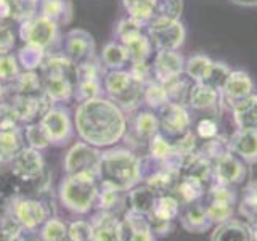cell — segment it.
Segmentation results:
<instances>
[{
	"mask_svg": "<svg viewBox=\"0 0 257 241\" xmlns=\"http://www.w3.org/2000/svg\"><path fill=\"white\" fill-rule=\"evenodd\" d=\"M74 131L80 140L92 147L111 148L124 139L127 116L112 100L96 96L77 104L74 111Z\"/></svg>",
	"mask_w": 257,
	"mask_h": 241,
	"instance_id": "cell-1",
	"label": "cell"
},
{
	"mask_svg": "<svg viewBox=\"0 0 257 241\" xmlns=\"http://www.w3.org/2000/svg\"><path fill=\"white\" fill-rule=\"evenodd\" d=\"M143 182L142 156L131 148H108L101 151L100 185L119 191H131Z\"/></svg>",
	"mask_w": 257,
	"mask_h": 241,
	"instance_id": "cell-2",
	"label": "cell"
},
{
	"mask_svg": "<svg viewBox=\"0 0 257 241\" xmlns=\"http://www.w3.org/2000/svg\"><path fill=\"white\" fill-rule=\"evenodd\" d=\"M42 77L44 93L55 103H64L74 98L76 64L64 53L48 55L39 69Z\"/></svg>",
	"mask_w": 257,
	"mask_h": 241,
	"instance_id": "cell-3",
	"label": "cell"
},
{
	"mask_svg": "<svg viewBox=\"0 0 257 241\" xmlns=\"http://www.w3.org/2000/svg\"><path fill=\"white\" fill-rule=\"evenodd\" d=\"M100 191V179L92 174L66 175L60 183V203L72 214H88L96 204Z\"/></svg>",
	"mask_w": 257,
	"mask_h": 241,
	"instance_id": "cell-4",
	"label": "cell"
},
{
	"mask_svg": "<svg viewBox=\"0 0 257 241\" xmlns=\"http://www.w3.org/2000/svg\"><path fill=\"white\" fill-rule=\"evenodd\" d=\"M145 85L137 82L125 69L106 71L103 76V90L124 112H135L143 104Z\"/></svg>",
	"mask_w": 257,
	"mask_h": 241,
	"instance_id": "cell-5",
	"label": "cell"
},
{
	"mask_svg": "<svg viewBox=\"0 0 257 241\" xmlns=\"http://www.w3.org/2000/svg\"><path fill=\"white\" fill-rule=\"evenodd\" d=\"M180 164L179 158H169L164 161H155L148 156L142 158L143 166V182L150 187L158 196L171 195L175 191L177 183L180 179Z\"/></svg>",
	"mask_w": 257,
	"mask_h": 241,
	"instance_id": "cell-6",
	"label": "cell"
},
{
	"mask_svg": "<svg viewBox=\"0 0 257 241\" xmlns=\"http://www.w3.org/2000/svg\"><path fill=\"white\" fill-rule=\"evenodd\" d=\"M116 39L120 42L128 53L131 63L148 61L155 52L151 40L147 34V26L131 16L120 20L116 26Z\"/></svg>",
	"mask_w": 257,
	"mask_h": 241,
	"instance_id": "cell-7",
	"label": "cell"
},
{
	"mask_svg": "<svg viewBox=\"0 0 257 241\" xmlns=\"http://www.w3.org/2000/svg\"><path fill=\"white\" fill-rule=\"evenodd\" d=\"M8 214L21 225L24 231H39L48 217L53 215V207L48 196H21L12 204Z\"/></svg>",
	"mask_w": 257,
	"mask_h": 241,
	"instance_id": "cell-8",
	"label": "cell"
},
{
	"mask_svg": "<svg viewBox=\"0 0 257 241\" xmlns=\"http://www.w3.org/2000/svg\"><path fill=\"white\" fill-rule=\"evenodd\" d=\"M203 203L206 206L209 219L215 227L222 222L230 220L235 215V206H238V193L233 187L214 182L212 185H209Z\"/></svg>",
	"mask_w": 257,
	"mask_h": 241,
	"instance_id": "cell-9",
	"label": "cell"
},
{
	"mask_svg": "<svg viewBox=\"0 0 257 241\" xmlns=\"http://www.w3.org/2000/svg\"><path fill=\"white\" fill-rule=\"evenodd\" d=\"M101 151L85 142H76L68 150L63 161V169L66 175L76 174H92L100 179Z\"/></svg>",
	"mask_w": 257,
	"mask_h": 241,
	"instance_id": "cell-10",
	"label": "cell"
},
{
	"mask_svg": "<svg viewBox=\"0 0 257 241\" xmlns=\"http://www.w3.org/2000/svg\"><path fill=\"white\" fill-rule=\"evenodd\" d=\"M147 34L155 52L179 50L183 45L187 32L180 20H155L147 24Z\"/></svg>",
	"mask_w": 257,
	"mask_h": 241,
	"instance_id": "cell-11",
	"label": "cell"
},
{
	"mask_svg": "<svg viewBox=\"0 0 257 241\" xmlns=\"http://www.w3.org/2000/svg\"><path fill=\"white\" fill-rule=\"evenodd\" d=\"M20 37L23 42L36 44L39 47L52 48L60 40V28L42 15H34L20 23Z\"/></svg>",
	"mask_w": 257,
	"mask_h": 241,
	"instance_id": "cell-12",
	"label": "cell"
},
{
	"mask_svg": "<svg viewBox=\"0 0 257 241\" xmlns=\"http://www.w3.org/2000/svg\"><path fill=\"white\" fill-rule=\"evenodd\" d=\"M182 203L174 193L171 195H161L156 198L155 207L147 217L153 231L156 236H166L175 228V222L180 217Z\"/></svg>",
	"mask_w": 257,
	"mask_h": 241,
	"instance_id": "cell-13",
	"label": "cell"
},
{
	"mask_svg": "<svg viewBox=\"0 0 257 241\" xmlns=\"http://www.w3.org/2000/svg\"><path fill=\"white\" fill-rule=\"evenodd\" d=\"M156 114L159 119V132L171 142L185 135L193 127L188 108L182 106V104L169 101L158 109Z\"/></svg>",
	"mask_w": 257,
	"mask_h": 241,
	"instance_id": "cell-14",
	"label": "cell"
},
{
	"mask_svg": "<svg viewBox=\"0 0 257 241\" xmlns=\"http://www.w3.org/2000/svg\"><path fill=\"white\" fill-rule=\"evenodd\" d=\"M50 139L52 145H63L66 143L74 132V120L66 108L63 106H52L39 120Z\"/></svg>",
	"mask_w": 257,
	"mask_h": 241,
	"instance_id": "cell-15",
	"label": "cell"
},
{
	"mask_svg": "<svg viewBox=\"0 0 257 241\" xmlns=\"http://www.w3.org/2000/svg\"><path fill=\"white\" fill-rule=\"evenodd\" d=\"M247 166L249 164L231 151L225 153L214 161V182L233 188L243 185L247 179Z\"/></svg>",
	"mask_w": 257,
	"mask_h": 241,
	"instance_id": "cell-16",
	"label": "cell"
},
{
	"mask_svg": "<svg viewBox=\"0 0 257 241\" xmlns=\"http://www.w3.org/2000/svg\"><path fill=\"white\" fill-rule=\"evenodd\" d=\"M159 134V119L158 114L153 111H135V116L132 117L131 127L127 126V132L124 139L127 143L131 142V150L134 151L135 147L148 148V142Z\"/></svg>",
	"mask_w": 257,
	"mask_h": 241,
	"instance_id": "cell-17",
	"label": "cell"
},
{
	"mask_svg": "<svg viewBox=\"0 0 257 241\" xmlns=\"http://www.w3.org/2000/svg\"><path fill=\"white\" fill-rule=\"evenodd\" d=\"M7 101H10V104L21 120V124H26V126L40 120V117L53 106V101L48 98L45 93L37 95V96L12 95V96H8Z\"/></svg>",
	"mask_w": 257,
	"mask_h": 241,
	"instance_id": "cell-18",
	"label": "cell"
},
{
	"mask_svg": "<svg viewBox=\"0 0 257 241\" xmlns=\"http://www.w3.org/2000/svg\"><path fill=\"white\" fill-rule=\"evenodd\" d=\"M64 55L74 63L80 64L95 58V40L85 29H71L64 34Z\"/></svg>",
	"mask_w": 257,
	"mask_h": 241,
	"instance_id": "cell-19",
	"label": "cell"
},
{
	"mask_svg": "<svg viewBox=\"0 0 257 241\" xmlns=\"http://www.w3.org/2000/svg\"><path fill=\"white\" fill-rule=\"evenodd\" d=\"M119 241H156V235L147 217L125 211L119 222Z\"/></svg>",
	"mask_w": 257,
	"mask_h": 241,
	"instance_id": "cell-20",
	"label": "cell"
},
{
	"mask_svg": "<svg viewBox=\"0 0 257 241\" xmlns=\"http://www.w3.org/2000/svg\"><path fill=\"white\" fill-rule=\"evenodd\" d=\"M254 93V82L246 71H231L227 77L223 88L220 90L222 103L231 109L238 101L247 98Z\"/></svg>",
	"mask_w": 257,
	"mask_h": 241,
	"instance_id": "cell-21",
	"label": "cell"
},
{
	"mask_svg": "<svg viewBox=\"0 0 257 241\" xmlns=\"http://www.w3.org/2000/svg\"><path fill=\"white\" fill-rule=\"evenodd\" d=\"M21 196H26V193L12 172L10 163H0V217L10 212L12 204Z\"/></svg>",
	"mask_w": 257,
	"mask_h": 241,
	"instance_id": "cell-22",
	"label": "cell"
},
{
	"mask_svg": "<svg viewBox=\"0 0 257 241\" xmlns=\"http://www.w3.org/2000/svg\"><path fill=\"white\" fill-rule=\"evenodd\" d=\"M153 64V74L158 82L164 84L171 77L185 72V58L179 50L156 52Z\"/></svg>",
	"mask_w": 257,
	"mask_h": 241,
	"instance_id": "cell-23",
	"label": "cell"
},
{
	"mask_svg": "<svg viewBox=\"0 0 257 241\" xmlns=\"http://www.w3.org/2000/svg\"><path fill=\"white\" fill-rule=\"evenodd\" d=\"M180 227L188 233H206L214 228V223L206 212V206L203 201L182 206L180 212Z\"/></svg>",
	"mask_w": 257,
	"mask_h": 241,
	"instance_id": "cell-24",
	"label": "cell"
},
{
	"mask_svg": "<svg viewBox=\"0 0 257 241\" xmlns=\"http://www.w3.org/2000/svg\"><path fill=\"white\" fill-rule=\"evenodd\" d=\"M220 104H222V95L219 90H214V88L199 82L195 84L190 95L188 108H191L193 111L209 112V116H217L219 114Z\"/></svg>",
	"mask_w": 257,
	"mask_h": 241,
	"instance_id": "cell-25",
	"label": "cell"
},
{
	"mask_svg": "<svg viewBox=\"0 0 257 241\" xmlns=\"http://www.w3.org/2000/svg\"><path fill=\"white\" fill-rule=\"evenodd\" d=\"M120 215L109 211H96L90 217L92 241H119Z\"/></svg>",
	"mask_w": 257,
	"mask_h": 241,
	"instance_id": "cell-26",
	"label": "cell"
},
{
	"mask_svg": "<svg viewBox=\"0 0 257 241\" xmlns=\"http://www.w3.org/2000/svg\"><path fill=\"white\" fill-rule=\"evenodd\" d=\"M228 147L233 155L246 164L257 163V131H236L228 137Z\"/></svg>",
	"mask_w": 257,
	"mask_h": 241,
	"instance_id": "cell-27",
	"label": "cell"
},
{
	"mask_svg": "<svg viewBox=\"0 0 257 241\" xmlns=\"http://www.w3.org/2000/svg\"><path fill=\"white\" fill-rule=\"evenodd\" d=\"M211 241H252L251 225L246 220L231 219L215 225Z\"/></svg>",
	"mask_w": 257,
	"mask_h": 241,
	"instance_id": "cell-28",
	"label": "cell"
},
{
	"mask_svg": "<svg viewBox=\"0 0 257 241\" xmlns=\"http://www.w3.org/2000/svg\"><path fill=\"white\" fill-rule=\"evenodd\" d=\"M39 15L53 21L56 26H68L74 16L71 0H39Z\"/></svg>",
	"mask_w": 257,
	"mask_h": 241,
	"instance_id": "cell-29",
	"label": "cell"
},
{
	"mask_svg": "<svg viewBox=\"0 0 257 241\" xmlns=\"http://www.w3.org/2000/svg\"><path fill=\"white\" fill-rule=\"evenodd\" d=\"M207 188H209V185L201 179H198V177L180 174V179L175 187L174 195L179 198L182 206H185V204L196 203V201H203Z\"/></svg>",
	"mask_w": 257,
	"mask_h": 241,
	"instance_id": "cell-30",
	"label": "cell"
},
{
	"mask_svg": "<svg viewBox=\"0 0 257 241\" xmlns=\"http://www.w3.org/2000/svg\"><path fill=\"white\" fill-rule=\"evenodd\" d=\"M8 96L23 95V96H37L44 93L42 77L37 71H21L13 82L7 84ZM7 96V98H8Z\"/></svg>",
	"mask_w": 257,
	"mask_h": 241,
	"instance_id": "cell-31",
	"label": "cell"
},
{
	"mask_svg": "<svg viewBox=\"0 0 257 241\" xmlns=\"http://www.w3.org/2000/svg\"><path fill=\"white\" fill-rule=\"evenodd\" d=\"M231 116L238 131H257V95L238 101L231 108Z\"/></svg>",
	"mask_w": 257,
	"mask_h": 241,
	"instance_id": "cell-32",
	"label": "cell"
},
{
	"mask_svg": "<svg viewBox=\"0 0 257 241\" xmlns=\"http://www.w3.org/2000/svg\"><path fill=\"white\" fill-rule=\"evenodd\" d=\"M180 174L198 177L207 185L214 183V164L206 156L201 155L199 151L182 159L180 164Z\"/></svg>",
	"mask_w": 257,
	"mask_h": 241,
	"instance_id": "cell-33",
	"label": "cell"
},
{
	"mask_svg": "<svg viewBox=\"0 0 257 241\" xmlns=\"http://www.w3.org/2000/svg\"><path fill=\"white\" fill-rule=\"evenodd\" d=\"M158 195L145 183L137 185L135 188L127 191V211H132L135 214H142L148 217L155 207Z\"/></svg>",
	"mask_w": 257,
	"mask_h": 241,
	"instance_id": "cell-34",
	"label": "cell"
},
{
	"mask_svg": "<svg viewBox=\"0 0 257 241\" xmlns=\"http://www.w3.org/2000/svg\"><path fill=\"white\" fill-rule=\"evenodd\" d=\"M195 84L196 82L188 74L182 72V74H177L169 80H166L163 85L166 88L169 101L188 108L190 95H191V90H193V87H195Z\"/></svg>",
	"mask_w": 257,
	"mask_h": 241,
	"instance_id": "cell-35",
	"label": "cell"
},
{
	"mask_svg": "<svg viewBox=\"0 0 257 241\" xmlns=\"http://www.w3.org/2000/svg\"><path fill=\"white\" fill-rule=\"evenodd\" d=\"M95 207L98 211H109L117 215H122L127 211V193L100 185Z\"/></svg>",
	"mask_w": 257,
	"mask_h": 241,
	"instance_id": "cell-36",
	"label": "cell"
},
{
	"mask_svg": "<svg viewBox=\"0 0 257 241\" xmlns=\"http://www.w3.org/2000/svg\"><path fill=\"white\" fill-rule=\"evenodd\" d=\"M24 147H26V139L23 129L0 132V163H12Z\"/></svg>",
	"mask_w": 257,
	"mask_h": 241,
	"instance_id": "cell-37",
	"label": "cell"
},
{
	"mask_svg": "<svg viewBox=\"0 0 257 241\" xmlns=\"http://www.w3.org/2000/svg\"><path fill=\"white\" fill-rule=\"evenodd\" d=\"M100 61L103 64V68L106 71H114V69H125V66L131 60H128V53L125 50V47L114 40L103 47V50L100 53Z\"/></svg>",
	"mask_w": 257,
	"mask_h": 241,
	"instance_id": "cell-38",
	"label": "cell"
},
{
	"mask_svg": "<svg viewBox=\"0 0 257 241\" xmlns=\"http://www.w3.org/2000/svg\"><path fill=\"white\" fill-rule=\"evenodd\" d=\"M238 212L246 219L247 223L257 222V180L247 182L241 190L238 199Z\"/></svg>",
	"mask_w": 257,
	"mask_h": 241,
	"instance_id": "cell-39",
	"label": "cell"
},
{
	"mask_svg": "<svg viewBox=\"0 0 257 241\" xmlns=\"http://www.w3.org/2000/svg\"><path fill=\"white\" fill-rule=\"evenodd\" d=\"M16 58H18V63L23 71H37L47 58V50L36 44L24 42V45L18 50Z\"/></svg>",
	"mask_w": 257,
	"mask_h": 241,
	"instance_id": "cell-40",
	"label": "cell"
},
{
	"mask_svg": "<svg viewBox=\"0 0 257 241\" xmlns=\"http://www.w3.org/2000/svg\"><path fill=\"white\" fill-rule=\"evenodd\" d=\"M122 5L131 18L143 23L145 26L155 20L156 0H122Z\"/></svg>",
	"mask_w": 257,
	"mask_h": 241,
	"instance_id": "cell-41",
	"label": "cell"
},
{
	"mask_svg": "<svg viewBox=\"0 0 257 241\" xmlns=\"http://www.w3.org/2000/svg\"><path fill=\"white\" fill-rule=\"evenodd\" d=\"M37 233L42 241H63L68 238V223L60 217L52 215L44 222Z\"/></svg>",
	"mask_w": 257,
	"mask_h": 241,
	"instance_id": "cell-42",
	"label": "cell"
},
{
	"mask_svg": "<svg viewBox=\"0 0 257 241\" xmlns=\"http://www.w3.org/2000/svg\"><path fill=\"white\" fill-rule=\"evenodd\" d=\"M103 79L98 77H82L76 79L74 98L80 103L85 100H92L103 93Z\"/></svg>",
	"mask_w": 257,
	"mask_h": 241,
	"instance_id": "cell-43",
	"label": "cell"
},
{
	"mask_svg": "<svg viewBox=\"0 0 257 241\" xmlns=\"http://www.w3.org/2000/svg\"><path fill=\"white\" fill-rule=\"evenodd\" d=\"M143 103L148 104V108L155 111H158L161 106H164L166 103H169L164 85L158 82L156 79L148 82L143 88Z\"/></svg>",
	"mask_w": 257,
	"mask_h": 241,
	"instance_id": "cell-44",
	"label": "cell"
},
{
	"mask_svg": "<svg viewBox=\"0 0 257 241\" xmlns=\"http://www.w3.org/2000/svg\"><path fill=\"white\" fill-rule=\"evenodd\" d=\"M212 63L214 61L206 55H193L185 61V74H188L195 82H201L211 69Z\"/></svg>",
	"mask_w": 257,
	"mask_h": 241,
	"instance_id": "cell-45",
	"label": "cell"
},
{
	"mask_svg": "<svg viewBox=\"0 0 257 241\" xmlns=\"http://www.w3.org/2000/svg\"><path fill=\"white\" fill-rule=\"evenodd\" d=\"M147 156L155 159V161H164L174 156V150H172V142L164 137L163 134H156L153 139L148 142V148H147Z\"/></svg>",
	"mask_w": 257,
	"mask_h": 241,
	"instance_id": "cell-46",
	"label": "cell"
},
{
	"mask_svg": "<svg viewBox=\"0 0 257 241\" xmlns=\"http://www.w3.org/2000/svg\"><path fill=\"white\" fill-rule=\"evenodd\" d=\"M198 151L203 156H206L209 161H212V164H214L215 159H219L222 155H225V153L230 151L228 139H225V137H222V135H217V137H214V139L199 142Z\"/></svg>",
	"mask_w": 257,
	"mask_h": 241,
	"instance_id": "cell-47",
	"label": "cell"
},
{
	"mask_svg": "<svg viewBox=\"0 0 257 241\" xmlns=\"http://www.w3.org/2000/svg\"><path fill=\"white\" fill-rule=\"evenodd\" d=\"M230 72H231V69L225 63H222V61H214L211 69L207 71L206 77L201 80L199 84H204L207 87L214 88V90H219L220 92L222 88H223V85H225V82H227V77L230 76Z\"/></svg>",
	"mask_w": 257,
	"mask_h": 241,
	"instance_id": "cell-48",
	"label": "cell"
},
{
	"mask_svg": "<svg viewBox=\"0 0 257 241\" xmlns=\"http://www.w3.org/2000/svg\"><path fill=\"white\" fill-rule=\"evenodd\" d=\"M24 139L28 142V147L40 150V151L48 148L52 145L50 139H48V135L45 132V129L42 127V124H40L39 120L26 126V129H24Z\"/></svg>",
	"mask_w": 257,
	"mask_h": 241,
	"instance_id": "cell-49",
	"label": "cell"
},
{
	"mask_svg": "<svg viewBox=\"0 0 257 241\" xmlns=\"http://www.w3.org/2000/svg\"><path fill=\"white\" fill-rule=\"evenodd\" d=\"M198 147H199V140H198V137L195 135V132H193V129H191V131H188L185 135L179 137V139H175L172 142L174 156L179 158L180 161L183 158L193 155V153H196Z\"/></svg>",
	"mask_w": 257,
	"mask_h": 241,
	"instance_id": "cell-50",
	"label": "cell"
},
{
	"mask_svg": "<svg viewBox=\"0 0 257 241\" xmlns=\"http://www.w3.org/2000/svg\"><path fill=\"white\" fill-rule=\"evenodd\" d=\"M21 72V66L18 63V58L13 53L0 55V80L4 84H10L18 77Z\"/></svg>",
	"mask_w": 257,
	"mask_h": 241,
	"instance_id": "cell-51",
	"label": "cell"
},
{
	"mask_svg": "<svg viewBox=\"0 0 257 241\" xmlns=\"http://www.w3.org/2000/svg\"><path fill=\"white\" fill-rule=\"evenodd\" d=\"M199 142H204L219 135V123L214 116H204L196 120L195 127H191Z\"/></svg>",
	"mask_w": 257,
	"mask_h": 241,
	"instance_id": "cell-52",
	"label": "cell"
},
{
	"mask_svg": "<svg viewBox=\"0 0 257 241\" xmlns=\"http://www.w3.org/2000/svg\"><path fill=\"white\" fill-rule=\"evenodd\" d=\"M68 238L71 241H92L90 220L77 219L68 223Z\"/></svg>",
	"mask_w": 257,
	"mask_h": 241,
	"instance_id": "cell-53",
	"label": "cell"
},
{
	"mask_svg": "<svg viewBox=\"0 0 257 241\" xmlns=\"http://www.w3.org/2000/svg\"><path fill=\"white\" fill-rule=\"evenodd\" d=\"M23 233L21 225L10 214L0 217V241H16Z\"/></svg>",
	"mask_w": 257,
	"mask_h": 241,
	"instance_id": "cell-54",
	"label": "cell"
},
{
	"mask_svg": "<svg viewBox=\"0 0 257 241\" xmlns=\"http://www.w3.org/2000/svg\"><path fill=\"white\" fill-rule=\"evenodd\" d=\"M15 129H21V120L18 114H16L10 101L0 103V132L15 131Z\"/></svg>",
	"mask_w": 257,
	"mask_h": 241,
	"instance_id": "cell-55",
	"label": "cell"
},
{
	"mask_svg": "<svg viewBox=\"0 0 257 241\" xmlns=\"http://www.w3.org/2000/svg\"><path fill=\"white\" fill-rule=\"evenodd\" d=\"M131 76L143 85H147L151 80H155V74H153V64L150 61H139V63H131L128 68Z\"/></svg>",
	"mask_w": 257,
	"mask_h": 241,
	"instance_id": "cell-56",
	"label": "cell"
},
{
	"mask_svg": "<svg viewBox=\"0 0 257 241\" xmlns=\"http://www.w3.org/2000/svg\"><path fill=\"white\" fill-rule=\"evenodd\" d=\"M16 44V34L13 28L5 23H0V55L12 53Z\"/></svg>",
	"mask_w": 257,
	"mask_h": 241,
	"instance_id": "cell-57",
	"label": "cell"
},
{
	"mask_svg": "<svg viewBox=\"0 0 257 241\" xmlns=\"http://www.w3.org/2000/svg\"><path fill=\"white\" fill-rule=\"evenodd\" d=\"M13 20V2L12 0H0V23Z\"/></svg>",
	"mask_w": 257,
	"mask_h": 241,
	"instance_id": "cell-58",
	"label": "cell"
},
{
	"mask_svg": "<svg viewBox=\"0 0 257 241\" xmlns=\"http://www.w3.org/2000/svg\"><path fill=\"white\" fill-rule=\"evenodd\" d=\"M16 241H42L37 231H24Z\"/></svg>",
	"mask_w": 257,
	"mask_h": 241,
	"instance_id": "cell-59",
	"label": "cell"
},
{
	"mask_svg": "<svg viewBox=\"0 0 257 241\" xmlns=\"http://www.w3.org/2000/svg\"><path fill=\"white\" fill-rule=\"evenodd\" d=\"M233 4L241 5V7H255L257 5V0H231Z\"/></svg>",
	"mask_w": 257,
	"mask_h": 241,
	"instance_id": "cell-60",
	"label": "cell"
},
{
	"mask_svg": "<svg viewBox=\"0 0 257 241\" xmlns=\"http://www.w3.org/2000/svg\"><path fill=\"white\" fill-rule=\"evenodd\" d=\"M7 96H8V92H7V84H4L2 80H0V103L7 101Z\"/></svg>",
	"mask_w": 257,
	"mask_h": 241,
	"instance_id": "cell-61",
	"label": "cell"
},
{
	"mask_svg": "<svg viewBox=\"0 0 257 241\" xmlns=\"http://www.w3.org/2000/svg\"><path fill=\"white\" fill-rule=\"evenodd\" d=\"M251 225V233H252V241H257V222L249 223Z\"/></svg>",
	"mask_w": 257,
	"mask_h": 241,
	"instance_id": "cell-62",
	"label": "cell"
},
{
	"mask_svg": "<svg viewBox=\"0 0 257 241\" xmlns=\"http://www.w3.org/2000/svg\"><path fill=\"white\" fill-rule=\"evenodd\" d=\"M63 241H71V239H69V238H66V239H63Z\"/></svg>",
	"mask_w": 257,
	"mask_h": 241,
	"instance_id": "cell-63",
	"label": "cell"
}]
</instances>
